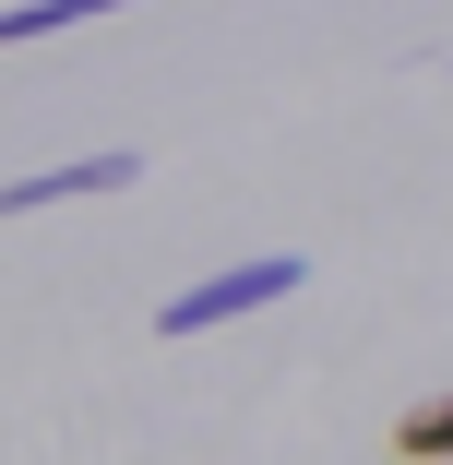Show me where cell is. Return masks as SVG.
I'll use <instances>...</instances> for the list:
<instances>
[{
	"label": "cell",
	"mask_w": 453,
	"mask_h": 465,
	"mask_svg": "<svg viewBox=\"0 0 453 465\" xmlns=\"http://www.w3.org/2000/svg\"><path fill=\"white\" fill-rule=\"evenodd\" d=\"M394 465H453V394H429V406L394 418Z\"/></svg>",
	"instance_id": "277c9868"
},
{
	"label": "cell",
	"mask_w": 453,
	"mask_h": 465,
	"mask_svg": "<svg viewBox=\"0 0 453 465\" xmlns=\"http://www.w3.org/2000/svg\"><path fill=\"white\" fill-rule=\"evenodd\" d=\"M96 13H120V0H13V13H0V36L36 48V36H72V25H96Z\"/></svg>",
	"instance_id": "3957f363"
},
{
	"label": "cell",
	"mask_w": 453,
	"mask_h": 465,
	"mask_svg": "<svg viewBox=\"0 0 453 465\" xmlns=\"http://www.w3.org/2000/svg\"><path fill=\"white\" fill-rule=\"evenodd\" d=\"M120 179H132V155H84V167H48V179H13V192H0V203H13V215H36V203H72V192H120Z\"/></svg>",
	"instance_id": "7a4b0ae2"
},
{
	"label": "cell",
	"mask_w": 453,
	"mask_h": 465,
	"mask_svg": "<svg viewBox=\"0 0 453 465\" xmlns=\"http://www.w3.org/2000/svg\"><path fill=\"white\" fill-rule=\"evenodd\" d=\"M299 251H262V262H239V274H203V287H179L167 311H155V334H215V322H239V311H275V299H299Z\"/></svg>",
	"instance_id": "6da1fadb"
}]
</instances>
